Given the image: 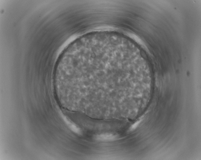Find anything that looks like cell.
<instances>
[{
	"mask_svg": "<svg viewBox=\"0 0 201 160\" xmlns=\"http://www.w3.org/2000/svg\"><path fill=\"white\" fill-rule=\"evenodd\" d=\"M116 138V136L111 134H102L97 136L95 138L97 141L104 142L113 141Z\"/></svg>",
	"mask_w": 201,
	"mask_h": 160,
	"instance_id": "obj_1",
	"label": "cell"
},
{
	"mask_svg": "<svg viewBox=\"0 0 201 160\" xmlns=\"http://www.w3.org/2000/svg\"><path fill=\"white\" fill-rule=\"evenodd\" d=\"M64 120L68 126L75 133L78 134H80L81 131L80 129L74 123L68 120L65 118Z\"/></svg>",
	"mask_w": 201,
	"mask_h": 160,
	"instance_id": "obj_2",
	"label": "cell"
},
{
	"mask_svg": "<svg viewBox=\"0 0 201 160\" xmlns=\"http://www.w3.org/2000/svg\"><path fill=\"white\" fill-rule=\"evenodd\" d=\"M141 121V120L138 121L133 124L130 128L131 130H133L135 129L139 125Z\"/></svg>",
	"mask_w": 201,
	"mask_h": 160,
	"instance_id": "obj_3",
	"label": "cell"
}]
</instances>
